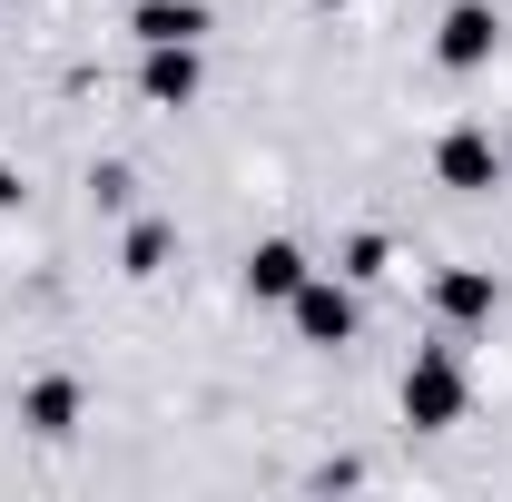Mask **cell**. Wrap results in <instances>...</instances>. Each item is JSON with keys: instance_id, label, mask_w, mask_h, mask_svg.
Here are the masks:
<instances>
[{"instance_id": "6da1fadb", "label": "cell", "mask_w": 512, "mask_h": 502, "mask_svg": "<svg viewBox=\"0 0 512 502\" xmlns=\"http://www.w3.org/2000/svg\"><path fill=\"white\" fill-rule=\"evenodd\" d=\"M394 414H404L414 434H463V424H473V365L453 355V335L404 355V375H394Z\"/></svg>"}, {"instance_id": "7a4b0ae2", "label": "cell", "mask_w": 512, "mask_h": 502, "mask_svg": "<svg viewBox=\"0 0 512 502\" xmlns=\"http://www.w3.org/2000/svg\"><path fill=\"white\" fill-rule=\"evenodd\" d=\"M286 335H296L306 355H345V345L365 335V286H345L335 266H316V276L286 296Z\"/></svg>"}, {"instance_id": "3957f363", "label": "cell", "mask_w": 512, "mask_h": 502, "mask_svg": "<svg viewBox=\"0 0 512 502\" xmlns=\"http://www.w3.org/2000/svg\"><path fill=\"white\" fill-rule=\"evenodd\" d=\"M503 60V10L493 0H444V20H434V69L453 79H473V69Z\"/></svg>"}, {"instance_id": "277c9868", "label": "cell", "mask_w": 512, "mask_h": 502, "mask_svg": "<svg viewBox=\"0 0 512 502\" xmlns=\"http://www.w3.org/2000/svg\"><path fill=\"white\" fill-rule=\"evenodd\" d=\"M434 188H453V197H493L503 188V148H493L483 119H453L444 138H434Z\"/></svg>"}, {"instance_id": "5b68a950", "label": "cell", "mask_w": 512, "mask_h": 502, "mask_svg": "<svg viewBox=\"0 0 512 502\" xmlns=\"http://www.w3.org/2000/svg\"><path fill=\"white\" fill-rule=\"evenodd\" d=\"M138 99L148 109H197L207 99V40H158V50H138Z\"/></svg>"}, {"instance_id": "8992f818", "label": "cell", "mask_w": 512, "mask_h": 502, "mask_svg": "<svg viewBox=\"0 0 512 502\" xmlns=\"http://www.w3.org/2000/svg\"><path fill=\"white\" fill-rule=\"evenodd\" d=\"M493 315H503V276L493 266H444L434 276V325L444 335H483Z\"/></svg>"}, {"instance_id": "52a82bcc", "label": "cell", "mask_w": 512, "mask_h": 502, "mask_svg": "<svg viewBox=\"0 0 512 502\" xmlns=\"http://www.w3.org/2000/svg\"><path fill=\"white\" fill-rule=\"evenodd\" d=\"M79 424H89V384H79V375H30V384H20V434L69 443Z\"/></svg>"}, {"instance_id": "ba28073f", "label": "cell", "mask_w": 512, "mask_h": 502, "mask_svg": "<svg viewBox=\"0 0 512 502\" xmlns=\"http://www.w3.org/2000/svg\"><path fill=\"white\" fill-rule=\"evenodd\" d=\"M306 276H316V256L296 247V237H256V247H247V266H237L247 306H286V296H296Z\"/></svg>"}, {"instance_id": "9c48e42d", "label": "cell", "mask_w": 512, "mask_h": 502, "mask_svg": "<svg viewBox=\"0 0 512 502\" xmlns=\"http://www.w3.org/2000/svg\"><path fill=\"white\" fill-rule=\"evenodd\" d=\"M207 30H217L207 0H128V40H138V50H158V40H207Z\"/></svg>"}, {"instance_id": "30bf717a", "label": "cell", "mask_w": 512, "mask_h": 502, "mask_svg": "<svg viewBox=\"0 0 512 502\" xmlns=\"http://www.w3.org/2000/svg\"><path fill=\"white\" fill-rule=\"evenodd\" d=\"M168 266H178V227H168V217H138V227L119 237V276L128 286H158Z\"/></svg>"}, {"instance_id": "8fae6325", "label": "cell", "mask_w": 512, "mask_h": 502, "mask_svg": "<svg viewBox=\"0 0 512 502\" xmlns=\"http://www.w3.org/2000/svg\"><path fill=\"white\" fill-rule=\"evenodd\" d=\"M335 276H345V286H384V276H394V237H384V227H355V237L335 247Z\"/></svg>"}, {"instance_id": "7c38bea8", "label": "cell", "mask_w": 512, "mask_h": 502, "mask_svg": "<svg viewBox=\"0 0 512 502\" xmlns=\"http://www.w3.org/2000/svg\"><path fill=\"white\" fill-rule=\"evenodd\" d=\"M89 197H99V207H128V197H138V178H128V168H99V178H89Z\"/></svg>"}, {"instance_id": "4fadbf2b", "label": "cell", "mask_w": 512, "mask_h": 502, "mask_svg": "<svg viewBox=\"0 0 512 502\" xmlns=\"http://www.w3.org/2000/svg\"><path fill=\"white\" fill-rule=\"evenodd\" d=\"M20 197H30V188H20V168H10V158H0V217H10V207H20Z\"/></svg>"}, {"instance_id": "5bb4252c", "label": "cell", "mask_w": 512, "mask_h": 502, "mask_svg": "<svg viewBox=\"0 0 512 502\" xmlns=\"http://www.w3.org/2000/svg\"><path fill=\"white\" fill-rule=\"evenodd\" d=\"M306 10H345V0H306Z\"/></svg>"}]
</instances>
